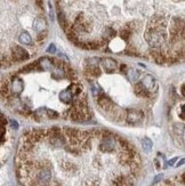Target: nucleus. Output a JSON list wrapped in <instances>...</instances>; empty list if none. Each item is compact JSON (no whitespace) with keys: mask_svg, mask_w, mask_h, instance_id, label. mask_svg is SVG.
Instances as JSON below:
<instances>
[{"mask_svg":"<svg viewBox=\"0 0 185 186\" xmlns=\"http://www.w3.org/2000/svg\"><path fill=\"white\" fill-rule=\"evenodd\" d=\"M144 39L151 49H162L167 42V33L163 29L150 25L144 33Z\"/></svg>","mask_w":185,"mask_h":186,"instance_id":"nucleus-1","label":"nucleus"},{"mask_svg":"<svg viewBox=\"0 0 185 186\" xmlns=\"http://www.w3.org/2000/svg\"><path fill=\"white\" fill-rule=\"evenodd\" d=\"M144 113L143 111L137 109H128L126 110V121L130 125H136L143 121Z\"/></svg>","mask_w":185,"mask_h":186,"instance_id":"nucleus-2","label":"nucleus"},{"mask_svg":"<svg viewBox=\"0 0 185 186\" xmlns=\"http://www.w3.org/2000/svg\"><path fill=\"white\" fill-rule=\"evenodd\" d=\"M30 58V54L28 50H25L24 48H22L21 46H15L12 49V53H10V60L13 62H22L26 61Z\"/></svg>","mask_w":185,"mask_h":186,"instance_id":"nucleus-3","label":"nucleus"},{"mask_svg":"<svg viewBox=\"0 0 185 186\" xmlns=\"http://www.w3.org/2000/svg\"><path fill=\"white\" fill-rule=\"evenodd\" d=\"M97 103H98V105L101 106V109H103L105 112H108V113H111L112 110L116 107L112 99L110 97H108L106 95H104L103 93H101L97 96Z\"/></svg>","mask_w":185,"mask_h":186,"instance_id":"nucleus-4","label":"nucleus"},{"mask_svg":"<svg viewBox=\"0 0 185 186\" xmlns=\"http://www.w3.org/2000/svg\"><path fill=\"white\" fill-rule=\"evenodd\" d=\"M141 82L142 85L144 86V88L146 89L150 94L157 91V88H158L157 80H155V78L153 77L152 74H145Z\"/></svg>","mask_w":185,"mask_h":186,"instance_id":"nucleus-5","label":"nucleus"},{"mask_svg":"<svg viewBox=\"0 0 185 186\" xmlns=\"http://www.w3.org/2000/svg\"><path fill=\"white\" fill-rule=\"evenodd\" d=\"M24 89V82L18 77H14L9 81V90L14 95H20Z\"/></svg>","mask_w":185,"mask_h":186,"instance_id":"nucleus-6","label":"nucleus"},{"mask_svg":"<svg viewBox=\"0 0 185 186\" xmlns=\"http://www.w3.org/2000/svg\"><path fill=\"white\" fill-rule=\"evenodd\" d=\"M101 66L106 71V72H114L117 70L118 63L112 58H102L101 60Z\"/></svg>","mask_w":185,"mask_h":186,"instance_id":"nucleus-7","label":"nucleus"},{"mask_svg":"<svg viewBox=\"0 0 185 186\" xmlns=\"http://www.w3.org/2000/svg\"><path fill=\"white\" fill-rule=\"evenodd\" d=\"M33 29L38 33L47 31V22H46L44 16H38L34 18V21H33Z\"/></svg>","mask_w":185,"mask_h":186,"instance_id":"nucleus-8","label":"nucleus"},{"mask_svg":"<svg viewBox=\"0 0 185 186\" xmlns=\"http://www.w3.org/2000/svg\"><path fill=\"white\" fill-rule=\"evenodd\" d=\"M134 93H135V95L138 96V97H150V95H151V94L144 88V86L142 85V82H138V81H137L135 87H134Z\"/></svg>","mask_w":185,"mask_h":186,"instance_id":"nucleus-9","label":"nucleus"},{"mask_svg":"<svg viewBox=\"0 0 185 186\" xmlns=\"http://www.w3.org/2000/svg\"><path fill=\"white\" fill-rule=\"evenodd\" d=\"M73 98H74V96L71 94V91L69 90V88L62 90L60 93V101L62 102V103H64V104H72Z\"/></svg>","mask_w":185,"mask_h":186,"instance_id":"nucleus-10","label":"nucleus"},{"mask_svg":"<svg viewBox=\"0 0 185 186\" xmlns=\"http://www.w3.org/2000/svg\"><path fill=\"white\" fill-rule=\"evenodd\" d=\"M38 65L40 66L42 70H52L54 68V64H53V61L48 57H42L38 61Z\"/></svg>","mask_w":185,"mask_h":186,"instance_id":"nucleus-11","label":"nucleus"},{"mask_svg":"<svg viewBox=\"0 0 185 186\" xmlns=\"http://www.w3.org/2000/svg\"><path fill=\"white\" fill-rule=\"evenodd\" d=\"M84 87H82V85L81 83H79V82H72L71 85L69 86V90L71 91V94H72L73 96L76 97V96H78V95H80L81 93H82V90H84Z\"/></svg>","mask_w":185,"mask_h":186,"instance_id":"nucleus-12","label":"nucleus"},{"mask_svg":"<svg viewBox=\"0 0 185 186\" xmlns=\"http://www.w3.org/2000/svg\"><path fill=\"white\" fill-rule=\"evenodd\" d=\"M126 74H127V78L132 82H137L140 77H141V72L137 69H129L128 71H126Z\"/></svg>","mask_w":185,"mask_h":186,"instance_id":"nucleus-13","label":"nucleus"},{"mask_svg":"<svg viewBox=\"0 0 185 186\" xmlns=\"http://www.w3.org/2000/svg\"><path fill=\"white\" fill-rule=\"evenodd\" d=\"M18 41L26 46H32V38L28 32H22L18 37Z\"/></svg>","mask_w":185,"mask_h":186,"instance_id":"nucleus-14","label":"nucleus"},{"mask_svg":"<svg viewBox=\"0 0 185 186\" xmlns=\"http://www.w3.org/2000/svg\"><path fill=\"white\" fill-rule=\"evenodd\" d=\"M142 145H143V150L145 152H150V151L152 150V141L150 139V138L145 137L143 138V141H142Z\"/></svg>","mask_w":185,"mask_h":186,"instance_id":"nucleus-15","label":"nucleus"},{"mask_svg":"<svg viewBox=\"0 0 185 186\" xmlns=\"http://www.w3.org/2000/svg\"><path fill=\"white\" fill-rule=\"evenodd\" d=\"M92 95L94 96H98L101 93H103L102 91V89L100 88V86L97 85V83H95V82H92Z\"/></svg>","mask_w":185,"mask_h":186,"instance_id":"nucleus-16","label":"nucleus"},{"mask_svg":"<svg viewBox=\"0 0 185 186\" xmlns=\"http://www.w3.org/2000/svg\"><path fill=\"white\" fill-rule=\"evenodd\" d=\"M46 115H48V118H50V119H57L58 118V115L60 114L57 113L56 111H54V110H49V109H46Z\"/></svg>","mask_w":185,"mask_h":186,"instance_id":"nucleus-17","label":"nucleus"},{"mask_svg":"<svg viewBox=\"0 0 185 186\" xmlns=\"http://www.w3.org/2000/svg\"><path fill=\"white\" fill-rule=\"evenodd\" d=\"M47 53L49 54H55L56 53V46L54 44H50L48 46V48H47Z\"/></svg>","mask_w":185,"mask_h":186,"instance_id":"nucleus-18","label":"nucleus"},{"mask_svg":"<svg viewBox=\"0 0 185 186\" xmlns=\"http://www.w3.org/2000/svg\"><path fill=\"white\" fill-rule=\"evenodd\" d=\"M10 125H12V127L14 129H18V123H17V121H15V120H10Z\"/></svg>","mask_w":185,"mask_h":186,"instance_id":"nucleus-19","label":"nucleus"},{"mask_svg":"<svg viewBox=\"0 0 185 186\" xmlns=\"http://www.w3.org/2000/svg\"><path fill=\"white\" fill-rule=\"evenodd\" d=\"M49 17H50V20L54 21V18H55V16H54V13H53V9H52V6H50V4H49Z\"/></svg>","mask_w":185,"mask_h":186,"instance_id":"nucleus-20","label":"nucleus"},{"mask_svg":"<svg viewBox=\"0 0 185 186\" xmlns=\"http://www.w3.org/2000/svg\"><path fill=\"white\" fill-rule=\"evenodd\" d=\"M161 178H162V175H158L157 177L154 178V180H153V184H157V183L159 182V180H160Z\"/></svg>","mask_w":185,"mask_h":186,"instance_id":"nucleus-21","label":"nucleus"},{"mask_svg":"<svg viewBox=\"0 0 185 186\" xmlns=\"http://www.w3.org/2000/svg\"><path fill=\"white\" fill-rule=\"evenodd\" d=\"M120 69H121V72H126V69H127V66H126L125 64H122L120 66Z\"/></svg>","mask_w":185,"mask_h":186,"instance_id":"nucleus-22","label":"nucleus"},{"mask_svg":"<svg viewBox=\"0 0 185 186\" xmlns=\"http://www.w3.org/2000/svg\"><path fill=\"white\" fill-rule=\"evenodd\" d=\"M183 163H184V159H182V160H181V162H178V163H177V165H176V167H179V166H182V165H183Z\"/></svg>","mask_w":185,"mask_h":186,"instance_id":"nucleus-23","label":"nucleus"},{"mask_svg":"<svg viewBox=\"0 0 185 186\" xmlns=\"http://www.w3.org/2000/svg\"><path fill=\"white\" fill-rule=\"evenodd\" d=\"M177 160V158H174V159H171V160H170V161H169V165H174V162L176 161Z\"/></svg>","mask_w":185,"mask_h":186,"instance_id":"nucleus-24","label":"nucleus"},{"mask_svg":"<svg viewBox=\"0 0 185 186\" xmlns=\"http://www.w3.org/2000/svg\"><path fill=\"white\" fill-rule=\"evenodd\" d=\"M181 90H182V95H183V96H184L185 95V89H184V85H182V88H181Z\"/></svg>","mask_w":185,"mask_h":186,"instance_id":"nucleus-25","label":"nucleus"}]
</instances>
